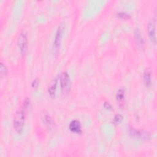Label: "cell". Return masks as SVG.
I'll use <instances>...</instances> for the list:
<instances>
[{"label":"cell","mask_w":157,"mask_h":157,"mask_svg":"<svg viewBox=\"0 0 157 157\" xmlns=\"http://www.w3.org/2000/svg\"><path fill=\"white\" fill-rule=\"evenodd\" d=\"M124 88H120L116 93V99L118 102L120 106H123L124 104Z\"/></svg>","instance_id":"9"},{"label":"cell","mask_w":157,"mask_h":157,"mask_svg":"<svg viewBox=\"0 0 157 157\" xmlns=\"http://www.w3.org/2000/svg\"><path fill=\"white\" fill-rule=\"evenodd\" d=\"M123 120V117L120 115V114H117L115 115V116L114 117V118H113V123L114 124H119Z\"/></svg>","instance_id":"13"},{"label":"cell","mask_w":157,"mask_h":157,"mask_svg":"<svg viewBox=\"0 0 157 157\" xmlns=\"http://www.w3.org/2000/svg\"><path fill=\"white\" fill-rule=\"evenodd\" d=\"M58 83V80L56 78H53L48 86V92L50 96L52 98H54L56 94V86Z\"/></svg>","instance_id":"8"},{"label":"cell","mask_w":157,"mask_h":157,"mask_svg":"<svg viewBox=\"0 0 157 157\" xmlns=\"http://www.w3.org/2000/svg\"><path fill=\"white\" fill-rule=\"evenodd\" d=\"M134 37H135V39H136L137 43L138 44V45L141 47H143L144 45V38L142 36V34H141L140 31L139 30V29H136L135 30Z\"/></svg>","instance_id":"11"},{"label":"cell","mask_w":157,"mask_h":157,"mask_svg":"<svg viewBox=\"0 0 157 157\" xmlns=\"http://www.w3.org/2000/svg\"><path fill=\"white\" fill-rule=\"evenodd\" d=\"M25 110L21 108L17 110L14 115L13 120V126L15 131L20 134L23 131L24 123H25Z\"/></svg>","instance_id":"1"},{"label":"cell","mask_w":157,"mask_h":157,"mask_svg":"<svg viewBox=\"0 0 157 157\" xmlns=\"http://www.w3.org/2000/svg\"><path fill=\"white\" fill-rule=\"evenodd\" d=\"M39 81L38 78L34 79V80L33 81L32 83H31L32 87H33V88H37L38 87V86H39Z\"/></svg>","instance_id":"16"},{"label":"cell","mask_w":157,"mask_h":157,"mask_svg":"<svg viewBox=\"0 0 157 157\" xmlns=\"http://www.w3.org/2000/svg\"><path fill=\"white\" fill-rule=\"evenodd\" d=\"M64 29H65V23L64 22H62L59 25L57 28L54 42H53V47L55 48L56 53L58 52V50L59 48L61 42L62 40L63 35L64 31Z\"/></svg>","instance_id":"4"},{"label":"cell","mask_w":157,"mask_h":157,"mask_svg":"<svg viewBox=\"0 0 157 157\" xmlns=\"http://www.w3.org/2000/svg\"><path fill=\"white\" fill-rule=\"evenodd\" d=\"M117 16L121 18H124V19H126V18H130V15L125 12H118L117 13Z\"/></svg>","instance_id":"15"},{"label":"cell","mask_w":157,"mask_h":157,"mask_svg":"<svg viewBox=\"0 0 157 157\" xmlns=\"http://www.w3.org/2000/svg\"><path fill=\"white\" fill-rule=\"evenodd\" d=\"M104 107L106 109H109V110H110V109H112V106H111V105L109 103V102H105L104 103Z\"/></svg>","instance_id":"17"},{"label":"cell","mask_w":157,"mask_h":157,"mask_svg":"<svg viewBox=\"0 0 157 157\" xmlns=\"http://www.w3.org/2000/svg\"><path fill=\"white\" fill-rule=\"evenodd\" d=\"M0 72H1V76H6L8 72L6 66L2 62L0 64Z\"/></svg>","instance_id":"12"},{"label":"cell","mask_w":157,"mask_h":157,"mask_svg":"<svg viewBox=\"0 0 157 157\" xmlns=\"http://www.w3.org/2000/svg\"><path fill=\"white\" fill-rule=\"evenodd\" d=\"M70 131L75 134H80L82 132V125L80 122L77 120L71 121L69 125Z\"/></svg>","instance_id":"7"},{"label":"cell","mask_w":157,"mask_h":157,"mask_svg":"<svg viewBox=\"0 0 157 157\" xmlns=\"http://www.w3.org/2000/svg\"><path fill=\"white\" fill-rule=\"evenodd\" d=\"M129 133L132 137L142 139H147L150 137V134L148 132L136 130L134 128H131L129 129Z\"/></svg>","instance_id":"6"},{"label":"cell","mask_w":157,"mask_h":157,"mask_svg":"<svg viewBox=\"0 0 157 157\" xmlns=\"http://www.w3.org/2000/svg\"><path fill=\"white\" fill-rule=\"evenodd\" d=\"M44 121L45 122V123L47 124H48V126H50L52 124V118H50V117L48 115V114H45L44 117Z\"/></svg>","instance_id":"14"},{"label":"cell","mask_w":157,"mask_h":157,"mask_svg":"<svg viewBox=\"0 0 157 157\" xmlns=\"http://www.w3.org/2000/svg\"><path fill=\"white\" fill-rule=\"evenodd\" d=\"M144 82L145 85L147 86H149L151 83V71L147 69L144 73Z\"/></svg>","instance_id":"10"},{"label":"cell","mask_w":157,"mask_h":157,"mask_svg":"<svg viewBox=\"0 0 157 157\" xmlns=\"http://www.w3.org/2000/svg\"><path fill=\"white\" fill-rule=\"evenodd\" d=\"M17 45L22 55H25L28 50V36L25 31H22L17 38Z\"/></svg>","instance_id":"3"},{"label":"cell","mask_w":157,"mask_h":157,"mask_svg":"<svg viewBox=\"0 0 157 157\" xmlns=\"http://www.w3.org/2000/svg\"><path fill=\"white\" fill-rule=\"evenodd\" d=\"M61 90L63 94H68L71 89V82L67 72L63 71L59 75Z\"/></svg>","instance_id":"2"},{"label":"cell","mask_w":157,"mask_h":157,"mask_svg":"<svg viewBox=\"0 0 157 157\" xmlns=\"http://www.w3.org/2000/svg\"><path fill=\"white\" fill-rule=\"evenodd\" d=\"M147 33L148 37L151 42L153 44H156V29H155V22L153 20H150L147 25Z\"/></svg>","instance_id":"5"}]
</instances>
